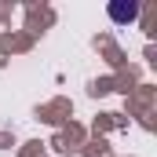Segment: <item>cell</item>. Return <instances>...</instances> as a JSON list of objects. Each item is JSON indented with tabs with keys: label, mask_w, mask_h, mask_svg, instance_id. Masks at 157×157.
<instances>
[{
	"label": "cell",
	"mask_w": 157,
	"mask_h": 157,
	"mask_svg": "<svg viewBox=\"0 0 157 157\" xmlns=\"http://www.w3.org/2000/svg\"><path fill=\"white\" fill-rule=\"evenodd\" d=\"M113 18H135V4H128V7H113Z\"/></svg>",
	"instance_id": "cell-1"
}]
</instances>
